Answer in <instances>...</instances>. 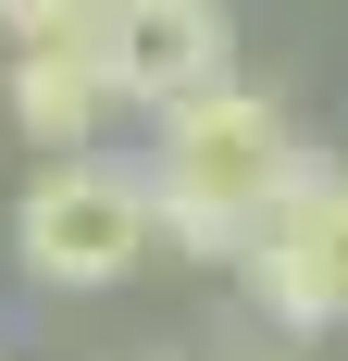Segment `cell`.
Returning <instances> with one entry per match:
<instances>
[{"instance_id": "1", "label": "cell", "mask_w": 348, "mask_h": 361, "mask_svg": "<svg viewBox=\"0 0 348 361\" xmlns=\"http://www.w3.org/2000/svg\"><path fill=\"white\" fill-rule=\"evenodd\" d=\"M311 175V149L261 87H211V100L162 112V149H149V200H162V250L187 262H249L261 212Z\"/></svg>"}, {"instance_id": "2", "label": "cell", "mask_w": 348, "mask_h": 361, "mask_svg": "<svg viewBox=\"0 0 348 361\" xmlns=\"http://www.w3.org/2000/svg\"><path fill=\"white\" fill-rule=\"evenodd\" d=\"M162 250V200L149 175H112V162H37V187L13 200V262H25L37 287H125L137 262Z\"/></svg>"}, {"instance_id": "3", "label": "cell", "mask_w": 348, "mask_h": 361, "mask_svg": "<svg viewBox=\"0 0 348 361\" xmlns=\"http://www.w3.org/2000/svg\"><path fill=\"white\" fill-rule=\"evenodd\" d=\"M63 50H87V63H100V87H112L125 112H149V125H162V112H187V100H211V87H237L224 0H100Z\"/></svg>"}, {"instance_id": "5", "label": "cell", "mask_w": 348, "mask_h": 361, "mask_svg": "<svg viewBox=\"0 0 348 361\" xmlns=\"http://www.w3.org/2000/svg\"><path fill=\"white\" fill-rule=\"evenodd\" d=\"M0 100H13V125H25V149H50V162H87V137H100V63L87 50H63V37H37V50H13V75H0Z\"/></svg>"}, {"instance_id": "6", "label": "cell", "mask_w": 348, "mask_h": 361, "mask_svg": "<svg viewBox=\"0 0 348 361\" xmlns=\"http://www.w3.org/2000/svg\"><path fill=\"white\" fill-rule=\"evenodd\" d=\"M100 13V0H0V25H13V50H37V37H75Z\"/></svg>"}, {"instance_id": "7", "label": "cell", "mask_w": 348, "mask_h": 361, "mask_svg": "<svg viewBox=\"0 0 348 361\" xmlns=\"http://www.w3.org/2000/svg\"><path fill=\"white\" fill-rule=\"evenodd\" d=\"M224 361H261V349H224Z\"/></svg>"}, {"instance_id": "4", "label": "cell", "mask_w": 348, "mask_h": 361, "mask_svg": "<svg viewBox=\"0 0 348 361\" xmlns=\"http://www.w3.org/2000/svg\"><path fill=\"white\" fill-rule=\"evenodd\" d=\"M237 274L261 287V312L299 324V336L348 324V175H336V162H311V175L261 212V237H249Z\"/></svg>"}]
</instances>
